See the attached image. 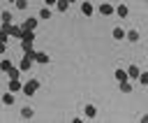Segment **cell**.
I'll return each instance as SVG.
<instances>
[{
  "label": "cell",
  "instance_id": "1",
  "mask_svg": "<svg viewBox=\"0 0 148 123\" xmlns=\"http://www.w3.org/2000/svg\"><path fill=\"white\" fill-rule=\"evenodd\" d=\"M37 88H39V81H37V79H30L28 84H23V88H21V91H23V95H35V93H37Z\"/></svg>",
  "mask_w": 148,
  "mask_h": 123
},
{
  "label": "cell",
  "instance_id": "2",
  "mask_svg": "<svg viewBox=\"0 0 148 123\" xmlns=\"http://www.w3.org/2000/svg\"><path fill=\"white\" fill-rule=\"evenodd\" d=\"M99 14H104V16H109V14H116V7H111V2H109V0H104V2L99 5Z\"/></svg>",
  "mask_w": 148,
  "mask_h": 123
},
{
  "label": "cell",
  "instance_id": "3",
  "mask_svg": "<svg viewBox=\"0 0 148 123\" xmlns=\"http://www.w3.org/2000/svg\"><path fill=\"white\" fill-rule=\"evenodd\" d=\"M32 63H35L32 58H28V56H23V58L18 60V70H21V72H28V70L32 67Z\"/></svg>",
  "mask_w": 148,
  "mask_h": 123
},
{
  "label": "cell",
  "instance_id": "4",
  "mask_svg": "<svg viewBox=\"0 0 148 123\" xmlns=\"http://www.w3.org/2000/svg\"><path fill=\"white\" fill-rule=\"evenodd\" d=\"M125 39H130V42H139V30H134V28L125 30Z\"/></svg>",
  "mask_w": 148,
  "mask_h": 123
},
{
  "label": "cell",
  "instance_id": "5",
  "mask_svg": "<svg viewBox=\"0 0 148 123\" xmlns=\"http://www.w3.org/2000/svg\"><path fill=\"white\" fill-rule=\"evenodd\" d=\"M21 88H23L21 79H9V91H12V93H18Z\"/></svg>",
  "mask_w": 148,
  "mask_h": 123
},
{
  "label": "cell",
  "instance_id": "6",
  "mask_svg": "<svg viewBox=\"0 0 148 123\" xmlns=\"http://www.w3.org/2000/svg\"><path fill=\"white\" fill-rule=\"evenodd\" d=\"M81 14L83 16H92V2H81Z\"/></svg>",
  "mask_w": 148,
  "mask_h": 123
},
{
  "label": "cell",
  "instance_id": "7",
  "mask_svg": "<svg viewBox=\"0 0 148 123\" xmlns=\"http://www.w3.org/2000/svg\"><path fill=\"white\" fill-rule=\"evenodd\" d=\"M116 14H118L120 19H125V16L130 14V7H127V5H116Z\"/></svg>",
  "mask_w": 148,
  "mask_h": 123
},
{
  "label": "cell",
  "instance_id": "8",
  "mask_svg": "<svg viewBox=\"0 0 148 123\" xmlns=\"http://www.w3.org/2000/svg\"><path fill=\"white\" fill-rule=\"evenodd\" d=\"M21 28H23V30H35V28H37V19H25Z\"/></svg>",
  "mask_w": 148,
  "mask_h": 123
},
{
  "label": "cell",
  "instance_id": "9",
  "mask_svg": "<svg viewBox=\"0 0 148 123\" xmlns=\"http://www.w3.org/2000/svg\"><path fill=\"white\" fill-rule=\"evenodd\" d=\"M14 67V60H9V58H5V60H0V72H9Z\"/></svg>",
  "mask_w": 148,
  "mask_h": 123
},
{
  "label": "cell",
  "instance_id": "10",
  "mask_svg": "<svg viewBox=\"0 0 148 123\" xmlns=\"http://www.w3.org/2000/svg\"><path fill=\"white\" fill-rule=\"evenodd\" d=\"M139 74H141V70H139L136 65H130V67H127V77H130V79H139Z\"/></svg>",
  "mask_w": 148,
  "mask_h": 123
},
{
  "label": "cell",
  "instance_id": "11",
  "mask_svg": "<svg viewBox=\"0 0 148 123\" xmlns=\"http://www.w3.org/2000/svg\"><path fill=\"white\" fill-rule=\"evenodd\" d=\"M113 77H116V81H125V79H130V77H127V70H123V67H118V70L113 72Z\"/></svg>",
  "mask_w": 148,
  "mask_h": 123
},
{
  "label": "cell",
  "instance_id": "12",
  "mask_svg": "<svg viewBox=\"0 0 148 123\" xmlns=\"http://www.w3.org/2000/svg\"><path fill=\"white\" fill-rule=\"evenodd\" d=\"M2 104H7V107L14 104V93H12V91H7V93L2 95Z\"/></svg>",
  "mask_w": 148,
  "mask_h": 123
},
{
  "label": "cell",
  "instance_id": "13",
  "mask_svg": "<svg viewBox=\"0 0 148 123\" xmlns=\"http://www.w3.org/2000/svg\"><path fill=\"white\" fill-rule=\"evenodd\" d=\"M97 116V107L95 104H86V118H95Z\"/></svg>",
  "mask_w": 148,
  "mask_h": 123
},
{
  "label": "cell",
  "instance_id": "14",
  "mask_svg": "<svg viewBox=\"0 0 148 123\" xmlns=\"http://www.w3.org/2000/svg\"><path fill=\"white\" fill-rule=\"evenodd\" d=\"M56 9L58 12H67L69 9V0H56Z\"/></svg>",
  "mask_w": 148,
  "mask_h": 123
},
{
  "label": "cell",
  "instance_id": "15",
  "mask_svg": "<svg viewBox=\"0 0 148 123\" xmlns=\"http://www.w3.org/2000/svg\"><path fill=\"white\" fill-rule=\"evenodd\" d=\"M111 35H113V39H125V30H123V28H120V26H116V28H113V32H111Z\"/></svg>",
  "mask_w": 148,
  "mask_h": 123
},
{
  "label": "cell",
  "instance_id": "16",
  "mask_svg": "<svg viewBox=\"0 0 148 123\" xmlns=\"http://www.w3.org/2000/svg\"><path fill=\"white\" fill-rule=\"evenodd\" d=\"M118 84H120V91H123V93H132V81H130V79L118 81Z\"/></svg>",
  "mask_w": 148,
  "mask_h": 123
},
{
  "label": "cell",
  "instance_id": "17",
  "mask_svg": "<svg viewBox=\"0 0 148 123\" xmlns=\"http://www.w3.org/2000/svg\"><path fill=\"white\" fill-rule=\"evenodd\" d=\"M35 63H39V65H46V63H49V56H46V53H42V51H37V58H35Z\"/></svg>",
  "mask_w": 148,
  "mask_h": 123
},
{
  "label": "cell",
  "instance_id": "18",
  "mask_svg": "<svg viewBox=\"0 0 148 123\" xmlns=\"http://www.w3.org/2000/svg\"><path fill=\"white\" fill-rule=\"evenodd\" d=\"M39 19H42V21H46V19H51V9H49V7H44V9H39Z\"/></svg>",
  "mask_w": 148,
  "mask_h": 123
},
{
  "label": "cell",
  "instance_id": "19",
  "mask_svg": "<svg viewBox=\"0 0 148 123\" xmlns=\"http://www.w3.org/2000/svg\"><path fill=\"white\" fill-rule=\"evenodd\" d=\"M7 74H9V79H21V70H18V67H12Z\"/></svg>",
  "mask_w": 148,
  "mask_h": 123
},
{
  "label": "cell",
  "instance_id": "20",
  "mask_svg": "<svg viewBox=\"0 0 148 123\" xmlns=\"http://www.w3.org/2000/svg\"><path fill=\"white\" fill-rule=\"evenodd\" d=\"M32 114H35L32 107H23V109H21V116H23V118H32Z\"/></svg>",
  "mask_w": 148,
  "mask_h": 123
},
{
  "label": "cell",
  "instance_id": "21",
  "mask_svg": "<svg viewBox=\"0 0 148 123\" xmlns=\"http://www.w3.org/2000/svg\"><path fill=\"white\" fill-rule=\"evenodd\" d=\"M0 19H2V23H12V14H9V12H2Z\"/></svg>",
  "mask_w": 148,
  "mask_h": 123
},
{
  "label": "cell",
  "instance_id": "22",
  "mask_svg": "<svg viewBox=\"0 0 148 123\" xmlns=\"http://www.w3.org/2000/svg\"><path fill=\"white\" fill-rule=\"evenodd\" d=\"M21 49H23V51H30V49H32V42H28V39H21Z\"/></svg>",
  "mask_w": 148,
  "mask_h": 123
},
{
  "label": "cell",
  "instance_id": "23",
  "mask_svg": "<svg viewBox=\"0 0 148 123\" xmlns=\"http://www.w3.org/2000/svg\"><path fill=\"white\" fill-rule=\"evenodd\" d=\"M139 84L148 86V72H141V74H139Z\"/></svg>",
  "mask_w": 148,
  "mask_h": 123
},
{
  "label": "cell",
  "instance_id": "24",
  "mask_svg": "<svg viewBox=\"0 0 148 123\" xmlns=\"http://www.w3.org/2000/svg\"><path fill=\"white\" fill-rule=\"evenodd\" d=\"M14 5H16V7H18V9H25V7H28V0H16V2H14Z\"/></svg>",
  "mask_w": 148,
  "mask_h": 123
},
{
  "label": "cell",
  "instance_id": "25",
  "mask_svg": "<svg viewBox=\"0 0 148 123\" xmlns=\"http://www.w3.org/2000/svg\"><path fill=\"white\" fill-rule=\"evenodd\" d=\"M0 42H7V30L0 28Z\"/></svg>",
  "mask_w": 148,
  "mask_h": 123
},
{
  "label": "cell",
  "instance_id": "26",
  "mask_svg": "<svg viewBox=\"0 0 148 123\" xmlns=\"http://www.w3.org/2000/svg\"><path fill=\"white\" fill-rule=\"evenodd\" d=\"M5 49H7V46H5V42H0V53H5Z\"/></svg>",
  "mask_w": 148,
  "mask_h": 123
},
{
  "label": "cell",
  "instance_id": "27",
  "mask_svg": "<svg viewBox=\"0 0 148 123\" xmlns=\"http://www.w3.org/2000/svg\"><path fill=\"white\" fill-rule=\"evenodd\" d=\"M44 2H46L49 7H51V5H56V0H44Z\"/></svg>",
  "mask_w": 148,
  "mask_h": 123
},
{
  "label": "cell",
  "instance_id": "28",
  "mask_svg": "<svg viewBox=\"0 0 148 123\" xmlns=\"http://www.w3.org/2000/svg\"><path fill=\"white\" fill-rule=\"evenodd\" d=\"M141 123H148V114H146V116H143V118H141Z\"/></svg>",
  "mask_w": 148,
  "mask_h": 123
},
{
  "label": "cell",
  "instance_id": "29",
  "mask_svg": "<svg viewBox=\"0 0 148 123\" xmlns=\"http://www.w3.org/2000/svg\"><path fill=\"white\" fill-rule=\"evenodd\" d=\"M74 2H76V0H69V5H74Z\"/></svg>",
  "mask_w": 148,
  "mask_h": 123
},
{
  "label": "cell",
  "instance_id": "30",
  "mask_svg": "<svg viewBox=\"0 0 148 123\" xmlns=\"http://www.w3.org/2000/svg\"><path fill=\"white\" fill-rule=\"evenodd\" d=\"M7 2H16V0H7Z\"/></svg>",
  "mask_w": 148,
  "mask_h": 123
},
{
  "label": "cell",
  "instance_id": "31",
  "mask_svg": "<svg viewBox=\"0 0 148 123\" xmlns=\"http://www.w3.org/2000/svg\"><path fill=\"white\" fill-rule=\"evenodd\" d=\"M146 2H148V0H146Z\"/></svg>",
  "mask_w": 148,
  "mask_h": 123
}]
</instances>
